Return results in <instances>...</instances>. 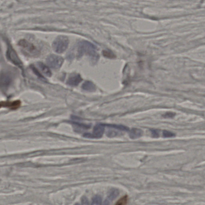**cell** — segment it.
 <instances>
[{"instance_id":"obj_9","label":"cell","mask_w":205,"mask_h":205,"mask_svg":"<svg viewBox=\"0 0 205 205\" xmlns=\"http://www.w3.org/2000/svg\"><path fill=\"white\" fill-rule=\"evenodd\" d=\"M0 77V86L7 87L10 84L11 77L9 73H3Z\"/></svg>"},{"instance_id":"obj_10","label":"cell","mask_w":205,"mask_h":205,"mask_svg":"<svg viewBox=\"0 0 205 205\" xmlns=\"http://www.w3.org/2000/svg\"><path fill=\"white\" fill-rule=\"evenodd\" d=\"M143 131L138 128H133L129 132V136L131 138L133 139L139 138L143 135Z\"/></svg>"},{"instance_id":"obj_21","label":"cell","mask_w":205,"mask_h":205,"mask_svg":"<svg viewBox=\"0 0 205 205\" xmlns=\"http://www.w3.org/2000/svg\"><path fill=\"white\" fill-rule=\"evenodd\" d=\"M174 115H175L173 113H168L165 114V115L164 116L165 117H174Z\"/></svg>"},{"instance_id":"obj_4","label":"cell","mask_w":205,"mask_h":205,"mask_svg":"<svg viewBox=\"0 0 205 205\" xmlns=\"http://www.w3.org/2000/svg\"><path fill=\"white\" fill-rule=\"evenodd\" d=\"M47 65L53 69H59L61 67L64 60L62 57L55 55H51L46 60Z\"/></svg>"},{"instance_id":"obj_14","label":"cell","mask_w":205,"mask_h":205,"mask_svg":"<svg viewBox=\"0 0 205 205\" xmlns=\"http://www.w3.org/2000/svg\"><path fill=\"white\" fill-rule=\"evenodd\" d=\"M105 127L113 128L114 129H118L121 131H128L129 130V128L122 125H115V124H104Z\"/></svg>"},{"instance_id":"obj_8","label":"cell","mask_w":205,"mask_h":205,"mask_svg":"<svg viewBox=\"0 0 205 205\" xmlns=\"http://www.w3.org/2000/svg\"><path fill=\"white\" fill-rule=\"evenodd\" d=\"M119 193H120L119 191L117 189H112L110 190L108 193V197L104 202V204H109L111 201L113 200L118 197Z\"/></svg>"},{"instance_id":"obj_15","label":"cell","mask_w":205,"mask_h":205,"mask_svg":"<svg viewBox=\"0 0 205 205\" xmlns=\"http://www.w3.org/2000/svg\"><path fill=\"white\" fill-rule=\"evenodd\" d=\"M102 199L101 197L99 195L94 197L93 199L92 204L93 205H99L101 204Z\"/></svg>"},{"instance_id":"obj_2","label":"cell","mask_w":205,"mask_h":205,"mask_svg":"<svg viewBox=\"0 0 205 205\" xmlns=\"http://www.w3.org/2000/svg\"><path fill=\"white\" fill-rule=\"evenodd\" d=\"M18 45L22 52L27 56L36 57L39 56L41 53V50L38 47L26 40L20 41Z\"/></svg>"},{"instance_id":"obj_5","label":"cell","mask_w":205,"mask_h":205,"mask_svg":"<svg viewBox=\"0 0 205 205\" xmlns=\"http://www.w3.org/2000/svg\"><path fill=\"white\" fill-rule=\"evenodd\" d=\"M105 128L104 124H98L94 127L93 133H85L83 136L87 138H100L104 134Z\"/></svg>"},{"instance_id":"obj_17","label":"cell","mask_w":205,"mask_h":205,"mask_svg":"<svg viewBox=\"0 0 205 205\" xmlns=\"http://www.w3.org/2000/svg\"><path fill=\"white\" fill-rule=\"evenodd\" d=\"M163 137H174L175 136V134L174 133L170 132V131L166 130L163 131Z\"/></svg>"},{"instance_id":"obj_1","label":"cell","mask_w":205,"mask_h":205,"mask_svg":"<svg viewBox=\"0 0 205 205\" xmlns=\"http://www.w3.org/2000/svg\"><path fill=\"white\" fill-rule=\"evenodd\" d=\"M84 55L89 57L94 63H96L99 59L97 47L90 42L85 41L79 42L77 51V57L78 58L81 57Z\"/></svg>"},{"instance_id":"obj_3","label":"cell","mask_w":205,"mask_h":205,"mask_svg":"<svg viewBox=\"0 0 205 205\" xmlns=\"http://www.w3.org/2000/svg\"><path fill=\"white\" fill-rule=\"evenodd\" d=\"M69 41L67 37L61 35L58 36L53 42V49L55 52L61 53L64 52L68 48Z\"/></svg>"},{"instance_id":"obj_18","label":"cell","mask_w":205,"mask_h":205,"mask_svg":"<svg viewBox=\"0 0 205 205\" xmlns=\"http://www.w3.org/2000/svg\"><path fill=\"white\" fill-rule=\"evenodd\" d=\"M103 54L104 56L107 58H113L115 57L113 53L109 51H104Z\"/></svg>"},{"instance_id":"obj_6","label":"cell","mask_w":205,"mask_h":205,"mask_svg":"<svg viewBox=\"0 0 205 205\" xmlns=\"http://www.w3.org/2000/svg\"><path fill=\"white\" fill-rule=\"evenodd\" d=\"M21 105V102L19 100H16L12 101L0 102V108H7L15 110L18 109Z\"/></svg>"},{"instance_id":"obj_7","label":"cell","mask_w":205,"mask_h":205,"mask_svg":"<svg viewBox=\"0 0 205 205\" xmlns=\"http://www.w3.org/2000/svg\"><path fill=\"white\" fill-rule=\"evenodd\" d=\"M82 79L77 73H73L70 75L67 81V84L71 86H76L81 82Z\"/></svg>"},{"instance_id":"obj_16","label":"cell","mask_w":205,"mask_h":205,"mask_svg":"<svg viewBox=\"0 0 205 205\" xmlns=\"http://www.w3.org/2000/svg\"><path fill=\"white\" fill-rule=\"evenodd\" d=\"M128 200V196L127 195H125L117 202L116 204L118 205H125L126 204Z\"/></svg>"},{"instance_id":"obj_11","label":"cell","mask_w":205,"mask_h":205,"mask_svg":"<svg viewBox=\"0 0 205 205\" xmlns=\"http://www.w3.org/2000/svg\"><path fill=\"white\" fill-rule=\"evenodd\" d=\"M8 56L9 57V59L11 60L14 63H15L17 65H20L21 62L20 61L16 53L13 51L12 49H10L8 51Z\"/></svg>"},{"instance_id":"obj_13","label":"cell","mask_w":205,"mask_h":205,"mask_svg":"<svg viewBox=\"0 0 205 205\" xmlns=\"http://www.w3.org/2000/svg\"><path fill=\"white\" fill-rule=\"evenodd\" d=\"M38 66L40 69H41L42 72L46 76L50 77L52 75V73L49 69L45 65L43 64V63L40 62L38 63Z\"/></svg>"},{"instance_id":"obj_12","label":"cell","mask_w":205,"mask_h":205,"mask_svg":"<svg viewBox=\"0 0 205 205\" xmlns=\"http://www.w3.org/2000/svg\"><path fill=\"white\" fill-rule=\"evenodd\" d=\"M82 88L84 90L89 92H94L96 88L95 85L92 82L90 81H85L83 84Z\"/></svg>"},{"instance_id":"obj_19","label":"cell","mask_w":205,"mask_h":205,"mask_svg":"<svg viewBox=\"0 0 205 205\" xmlns=\"http://www.w3.org/2000/svg\"><path fill=\"white\" fill-rule=\"evenodd\" d=\"M150 131H151L152 135L153 137L157 138L159 136L158 131L157 130V129H151Z\"/></svg>"},{"instance_id":"obj_20","label":"cell","mask_w":205,"mask_h":205,"mask_svg":"<svg viewBox=\"0 0 205 205\" xmlns=\"http://www.w3.org/2000/svg\"><path fill=\"white\" fill-rule=\"evenodd\" d=\"M81 203L83 205H88L89 201L85 197H83L81 199Z\"/></svg>"}]
</instances>
